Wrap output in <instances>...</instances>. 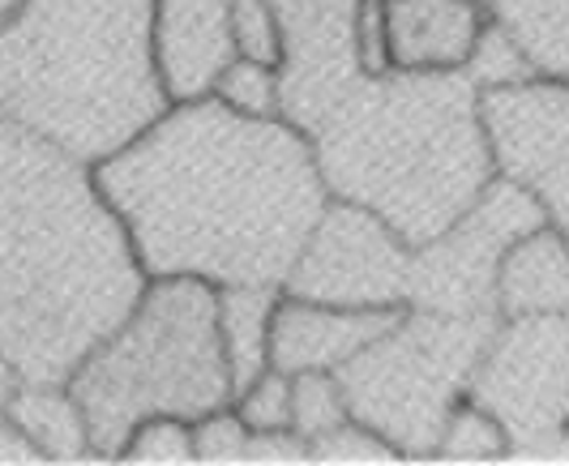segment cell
Listing matches in <instances>:
<instances>
[{"mask_svg": "<svg viewBox=\"0 0 569 466\" xmlns=\"http://www.w3.org/2000/svg\"><path fill=\"white\" fill-rule=\"evenodd\" d=\"M120 458H129V463H193V424L176 419V415L142 419L129 433Z\"/></svg>", "mask_w": 569, "mask_h": 466, "instance_id": "24", "label": "cell"}, {"mask_svg": "<svg viewBox=\"0 0 569 466\" xmlns=\"http://www.w3.org/2000/svg\"><path fill=\"white\" fill-rule=\"evenodd\" d=\"M146 278L283 287L330 193L283 116H240L206 94L90 168Z\"/></svg>", "mask_w": 569, "mask_h": 466, "instance_id": "1", "label": "cell"}, {"mask_svg": "<svg viewBox=\"0 0 569 466\" xmlns=\"http://www.w3.org/2000/svg\"><path fill=\"white\" fill-rule=\"evenodd\" d=\"M214 99H223L240 116H279V69L261 60L236 57L214 82Z\"/></svg>", "mask_w": 569, "mask_h": 466, "instance_id": "21", "label": "cell"}, {"mask_svg": "<svg viewBox=\"0 0 569 466\" xmlns=\"http://www.w3.org/2000/svg\"><path fill=\"white\" fill-rule=\"evenodd\" d=\"M543 78H569V0H485Z\"/></svg>", "mask_w": 569, "mask_h": 466, "instance_id": "18", "label": "cell"}, {"mask_svg": "<svg viewBox=\"0 0 569 466\" xmlns=\"http://www.w3.org/2000/svg\"><path fill=\"white\" fill-rule=\"evenodd\" d=\"M0 463H39V454H34V445L22 437V428L4 415L0 407Z\"/></svg>", "mask_w": 569, "mask_h": 466, "instance_id": "30", "label": "cell"}, {"mask_svg": "<svg viewBox=\"0 0 569 466\" xmlns=\"http://www.w3.org/2000/svg\"><path fill=\"white\" fill-rule=\"evenodd\" d=\"M497 175L540 202L543 219L569 240V78H522L480 90Z\"/></svg>", "mask_w": 569, "mask_h": 466, "instance_id": "10", "label": "cell"}, {"mask_svg": "<svg viewBox=\"0 0 569 466\" xmlns=\"http://www.w3.org/2000/svg\"><path fill=\"white\" fill-rule=\"evenodd\" d=\"M168 108L154 0H22L0 22V116L86 168Z\"/></svg>", "mask_w": 569, "mask_h": 466, "instance_id": "3", "label": "cell"}, {"mask_svg": "<svg viewBox=\"0 0 569 466\" xmlns=\"http://www.w3.org/2000/svg\"><path fill=\"white\" fill-rule=\"evenodd\" d=\"M330 197L372 210L402 244L441 235L497 175L467 69L365 73L309 133Z\"/></svg>", "mask_w": 569, "mask_h": 466, "instance_id": "2", "label": "cell"}, {"mask_svg": "<svg viewBox=\"0 0 569 466\" xmlns=\"http://www.w3.org/2000/svg\"><path fill=\"white\" fill-rule=\"evenodd\" d=\"M407 265L411 244L372 210L330 197L287 270L283 295L339 308H407Z\"/></svg>", "mask_w": 569, "mask_h": 466, "instance_id": "9", "label": "cell"}, {"mask_svg": "<svg viewBox=\"0 0 569 466\" xmlns=\"http://www.w3.org/2000/svg\"><path fill=\"white\" fill-rule=\"evenodd\" d=\"M236 415L244 419L249 433H274V428H291V377L279 368H266L257 381H249L236 398H231Z\"/></svg>", "mask_w": 569, "mask_h": 466, "instance_id": "23", "label": "cell"}, {"mask_svg": "<svg viewBox=\"0 0 569 466\" xmlns=\"http://www.w3.org/2000/svg\"><path fill=\"white\" fill-rule=\"evenodd\" d=\"M279 295H283V287H214L219 338H223L236 394L270 368V321H274Z\"/></svg>", "mask_w": 569, "mask_h": 466, "instance_id": "17", "label": "cell"}, {"mask_svg": "<svg viewBox=\"0 0 569 466\" xmlns=\"http://www.w3.org/2000/svg\"><path fill=\"white\" fill-rule=\"evenodd\" d=\"M356 52L365 73L390 69V34H386V0H360L356 9Z\"/></svg>", "mask_w": 569, "mask_h": 466, "instance_id": "28", "label": "cell"}, {"mask_svg": "<svg viewBox=\"0 0 569 466\" xmlns=\"http://www.w3.org/2000/svg\"><path fill=\"white\" fill-rule=\"evenodd\" d=\"M4 415L22 428V437L34 445L39 458L48 463L90 458L86 415L60 381H18L4 398Z\"/></svg>", "mask_w": 569, "mask_h": 466, "instance_id": "16", "label": "cell"}, {"mask_svg": "<svg viewBox=\"0 0 569 466\" xmlns=\"http://www.w3.org/2000/svg\"><path fill=\"white\" fill-rule=\"evenodd\" d=\"M501 317H441L402 308V317L356 351L339 373L347 415L372 428L399 458H432L437 433L485 355Z\"/></svg>", "mask_w": 569, "mask_h": 466, "instance_id": "5", "label": "cell"}, {"mask_svg": "<svg viewBox=\"0 0 569 466\" xmlns=\"http://www.w3.org/2000/svg\"><path fill=\"white\" fill-rule=\"evenodd\" d=\"M497 313L543 317L569 313V240L552 223L518 235L497 270Z\"/></svg>", "mask_w": 569, "mask_h": 466, "instance_id": "15", "label": "cell"}, {"mask_svg": "<svg viewBox=\"0 0 569 466\" xmlns=\"http://www.w3.org/2000/svg\"><path fill=\"white\" fill-rule=\"evenodd\" d=\"M501 454H510V440L501 433V424L480 403L458 398L441 424V433H437L432 458H501Z\"/></svg>", "mask_w": 569, "mask_h": 466, "instance_id": "19", "label": "cell"}, {"mask_svg": "<svg viewBox=\"0 0 569 466\" xmlns=\"http://www.w3.org/2000/svg\"><path fill=\"white\" fill-rule=\"evenodd\" d=\"M244 440L249 428L236 415V407H214L193 419V458L201 463H228V458H244Z\"/></svg>", "mask_w": 569, "mask_h": 466, "instance_id": "27", "label": "cell"}, {"mask_svg": "<svg viewBox=\"0 0 569 466\" xmlns=\"http://www.w3.org/2000/svg\"><path fill=\"white\" fill-rule=\"evenodd\" d=\"M467 398L501 424L510 454L569 458V313L501 317Z\"/></svg>", "mask_w": 569, "mask_h": 466, "instance_id": "6", "label": "cell"}, {"mask_svg": "<svg viewBox=\"0 0 569 466\" xmlns=\"http://www.w3.org/2000/svg\"><path fill=\"white\" fill-rule=\"evenodd\" d=\"M64 389L78 398L90 458H120L129 433L154 419H198L236 398L219 338V300L201 278H150L129 317L78 359Z\"/></svg>", "mask_w": 569, "mask_h": 466, "instance_id": "4", "label": "cell"}, {"mask_svg": "<svg viewBox=\"0 0 569 466\" xmlns=\"http://www.w3.org/2000/svg\"><path fill=\"white\" fill-rule=\"evenodd\" d=\"M471 78H476V87H506V82H522V78H536V64L527 60V52L513 43V34L497 18H488L485 30H480V39H476V48H471V57L462 64Z\"/></svg>", "mask_w": 569, "mask_h": 466, "instance_id": "22", "label": "cell"}, {"mask_svg": "<svg viewBox=\"0 0 569 466\" xmlns=\"http://www.w3.org/2000/svg\"><path fill=\"white\" fill-rule=\"evenodd\" d=\"M231 60V0H154V64L168 103L214 94Z\"/></svg>", "mask_w": 569, "mask_h": 466, "instance_id": "12", "label": "cell"}, {"mask_svg": "<svg viewBox=\"0 0 569 466\" xmlns=\"http://www.w3.org/2000/svg\"><path fill=\"white\" fill-rule=\"evenodd\" d=\"M356 9L360 0H270L279 27V116L305 138L365 78Z\"/></svg>", "mask_w": 569, "mask_h": 466, "instance_id": "11", "label": "cell"}, {"mask_svg": "<svg viewBox=\"0 0 569 466\" xmlns=\"http://www.w3.org/2000/svg\"><path fill=\"white\" fill-rule=\"evenodd\" d=\"M540 202L506 175L458 214L441 235L411 249L407 265V308L441 317H501L497 313V270L518 235L543 227Z\"/></svg>", "mask_w": 569, "mask_h": 466, "instance_id": "7", "label": "cell"}, {"mask_svg": "<svg viewBox=\"0 0 569 466\" xmlns=\"http://www.w3.org/2000/svg\"><path fill=\"white\" fill-rule=\"evenodd\" d=\"M309 458H317V463H386V458H399V454L372 428L356 424V419H342L339 428L309 440Z\"/></svg>", "mask_w": 569, "mask_h": 466, "instance_id": "25", "label": "cell"}, {"mask_svg": "<svg viewBox=\"0 0 569 466\" xmlns=\"http://www.w3.org/2000/svg\"><path fill=\"white\" fill-rule=\"evenodd\" d=\"M485 22V0H386L390 69H462Z\"/></svg>", "mask_w": 569, "mask_h": 466, "instance_id": "14", "label": "cell"}, {"mask_svg": "<svg viewBox=\"0 0 569 466\" xmlns=\"http://www.w3.org/2000/svg\"><path fill=\"white\" fill-rule=\"evenodd\" d=\"M347 415V398L335 373H291V433L317 440L321 433L339 428Z\"/></svg>", "mask_w": 569, "mask_h": 466, "instance_id": "20", "label": "cell"}, {"mask_svg": "<svg viewBox=\"0 0 569 466\" xmlns=\"http://www.w3.org/2000/svg\"><path fill=\"white\" fill-rule=\"evenodd\" d=\"M18 4H22V0H0V22H4V18H9Z\"/></svg>", "mask_w": 569, "mask_h": 466, "instance_id": "32", "label": "cell"}, {"mask_svg": "<svg viewBox=\"0 0 569 466\" xmlns=\"http://www.w3.org/2000/svg\"><path fill=\"white\" fill-rule=\"evenodd\" d=\"M108 210L90 168L0 116V283Z\"/></svg>", "mask_w": 569, "mask_h": 466, "instance_id": "8", "label": "cell"}, {"mask_svg": "<svg viewBox=\"0 0 569 466\" xmlns=\"http://www.w3.org/2000/svg\"><path fill=\"white\" fill-rule=\"evenodd\" d=\"M402 308H339L279 295L270 321V368L279 373H339L342 364L381 338Z\"/></svg>", "mask_w": 569, "mask_h": 466, "instance_id": "13", "label": "cell"}, {"mask_svg": "<svg viewBox=\"0 0 569 466\" xmlns=\"http://www.w3.org/2000/svg\"><path fill=\"white\" fill-rule=\"evenodd\" d=\"M18 385V373L4 364V355H0V407H4V398H9V389Z\"/></svg>", "mask_w": 569, "mask_h": 466, "instance_id": "31", "label": "cell"}, {"mask_svg": "<svg viewBox=\"0 0 569 466\" xmlns=\"http://www.w3.org/2000/svg\"><path fill=\"white\" fill-rule=\"evenodd\" d=\"M244 458H249V463H300V458H309V440L296 437L291 428L249 433V440H244Z\"/></svg>", "mask_w": 569, "mask_h": 466, "instance_id": "29", "label": "cell"}, {"mask_svg": "<svg viewBox=\"0 0 569 466\" xmlns=\"http://www.w3.org/2000/svg\"><path fill=\"white\" fill-rule=\"evenodd\" d=\"M231 34H236V57L279 64V27L270 0H231Z\"/></svg>", "mask_w": 569, "mask_h": 466, "instance_id": "26", "label": "cell"}]
</instances>
